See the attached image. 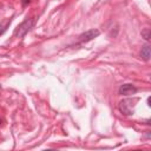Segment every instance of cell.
Here are the masks:
<instances>
[{"mask_svg":"<svg viewBox=\"0 0 151 151\" xmlns=\"http://www.w3.org/2000/svg\"><path fill=\"white\" fill-rule=\"evenodd\" d=\"M34 22H35V19H34V18H27V19H25L20 25L17 26V28H15L14 32H13V35L17 37V38H22V37H25V35L28 33V31L33 27Z\"/></svg>","mask_w":151,"mask_h":151,"instance_id":"1","label":"cell"},{"mask_svg":"<svg viewBox=\"0 0 151 151\" xmlns=\"http://www.w3.org/2000/svg\"><path fill=\"white\" fill-rule=\"evenodd\" d=\"M99 34H100V31H99V29L92 28V29H88V31L81 33V34L78 37V41H79L80 44H85V42H88V41L93 40V39L97 38Z\"/></svg>","mask_w":151,"mask_h":151,"instance_id":"2","label":"cell"},{"mask_svg":"<svg viewBox=\"0 0 151 151\" xmlns=\"http://www.w3.org/2000/svg\"><path fill=\"white\" fill-rule=\"evenodd\" d=\"M133 105L132 104V100L131 99H125V100H122L119 103V110L125 116H130V114H133Z\"/></svg>","mask_w":151,"mask_h":151,"instance_id":"3","label":"cell"},{"mask_svg":"<svg viewBox=\"0 0 151 151\" xmlns=\"http://www.w3.org/2000/svg\"><path fill=\"white\" fill-rule=\"evenodd\" d=\"M137 91H138V88L134 85H132V84H123V85H120V87L118 90V93L120 96H131V94L137 93Z\"/></svg>","mask_w":151,"mask_h":151,"instance_id":"4","label":"cell"},{"mask_svg":"<svg viewBox=\"0 0 151 151\" xmlns=\"http://www.w3.org/2000/svg\"><path fill=\"white\" fill-rule=\"evenodd\" d=\"M150 45L149 44H145L143 47H142V51H140V57L144 61H149L150 60Z\"/></svg>","mask_w":151,"mask_h":151,"instance_id":"5","label":"cell"},{"mask_svg":"<svg viewBox=\"0 0 151 151\" xmlns=\"http://www.w3.org/2000/svg\"><path fill=\"white\" fill-rule=\"evenodd\" d=\"M142 37H143L146 41H149V40L151 39V31H150V28H144V29L142 31Z\"/></svg>","mask_w":151,"mask_h":151,"instance_id":"6","label":"cell"},{"mask_svg":"<svg viewBox=\"0 0 151 151\" xmlns=\"http://www.w3.org/2000/svg\"><path fill=\"white\" fill-rule=\"evenodd\" d=\"M8 25H9V22H8L7 25H5V26H4V25H0V35H1L2 33H5V31L7 29V27H8Z\"/></svg>","mask_w":151,"mask_h":151,"instance_id":"7","label":"cell"},{"mask_svg":"<svg viewBox=\"0 0 151 151\" xmlns=\"http://www.w3.org/2000/svg\"><path fill=\"white\" fill-rule=\"evenodd\" d=\"M29 2H31V0H21V5L22 6H27Z\"/></svg>","mask_w":151,"mask_h":151,"instance_id":"8","label":"cell"},{"mask_svg":"<svg viewBox=\"0 0 151 151\" xmlns=\"http://www.w3.org/2000/svg\"><path fill=\"white\" fill-rule=\"evenodd\" d=\"M147 105H149V106H150V105H151V104H150V97H149V98H147Z\"/></svg>","mask_w":151,"mask_h":151,"instance_id":"9","label":"cell"},{"mask_svg":"<svg viewBox=\"0 0 151 151\" xmlns=\"http://www.w3.org/2000/svg\"><path fill=\"white\" fill-rule=\"evenodd\" d=\"M1 122H2V119H1V118H0V124H1Z\"/></svg>","mask_w":151,"mask_h":151,"instance_id":"10","label":"cell"}]
</instances>
